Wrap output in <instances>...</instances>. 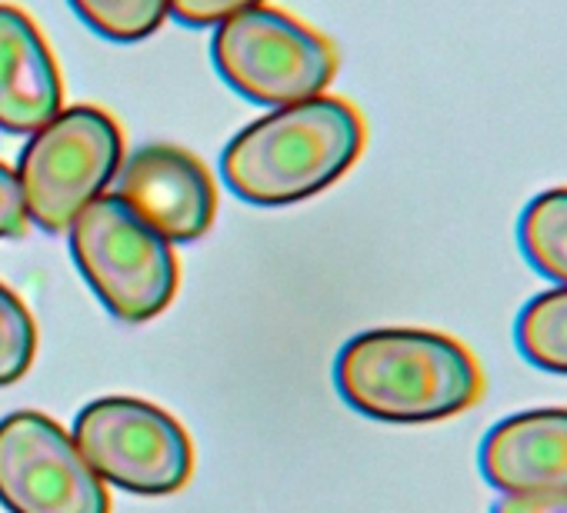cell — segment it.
<instances>
[{
  "label": "cell",
  "instance_id": "52a82bcc",
  "mask_svg": "<svg viewBox=\"0 0 567 513\" xmlns=\"http://www.w3.org/2000/svg\"><path fill=\"white\" fill-rule=\"evenodd\" d=\"M0 503L11 513H111L104 480L48 413L0 420Z\"/></svg>",
  "mask_w": 567,
  "mask_h": 513
},
{
  "label": "cell",
  "instance_id": "5b68a950",
  "mask_svg": "<svg viewBox=\"0 0 567 513\" xmlns=\"http://www.w3.org/2000/svg\"><path fill=\"white\" fill-rule=\"evenodd\" d=\"M210 54L237 94L267 107L321 97L338 74L328 38L264 4L220 21Z\"/></svg>",
  "mask_w": 567,
  "mask_h": 513
},
{
  "label": "cell",
  "instance_id": "9a60e30c",
  "mask_svg": "<svg viewBox=\"0 0 567 513\" xmlns=\"http://www.w3.org/2000/svg\"><path fill=\"white\" fill-rule=\"evenodd\" d=\"M260 4L264 0H167L171 18H177L181 24H190V28H210V24H220L234 14L260 8Z\"/></svg>",
  "mask_w": 567,
  "mask_h": 513
},
{
  "label": "cell",
  "instance_id": "4fadbf2b",
  "mask_svg": "<svg viewBox=\"0 0 567 513\" xmlns=\"http://www.w3.org/2000/svg\"><path fill=\"white\" fill-rule=\"evenodd\" d=\"M71 8L91 31L117 44L157 34L171 14L167 0H71Z\"/></svg>",
  "mask_w": 567,
  "mask_h": 513
},
{
  "label": "cell",
  "instance_id": "3957f363",
  "mask_svg": "<svg viewBox=\"0 0 567 513\" xmlns=\"http://www.w3.org/2000/svg\"><path fill=\"white\" fill-rule=\"evenodd\" d=\"M68 230L81 274L114 317L141 324L174 301L177 261L171 240L147 227L117 193H101Z\"/></svg>",
  "mask_w": 567,
  "mask_h": 513
},
{
  "label": "cell",
  "instance_id": "8fae6325",
  "mask_svg": "<svg viewBox=\"0 0 567 513\" xmlns=\"http://www.w3.org/2000/svg\"><path fill=\"white\" fill-rule=\"evenodd\" d=\"M517 240L540 278L567 287V187H550L524 207Z\"/></svg>",
  "mask_w": 567,
  "mask_h": 513
},
{
  "label": "cell",
  "instance_id": "5bb4252c",
  "mask_svg": "<svg viewBox=\"0 0 567 513\" xmlns=\"http://www.w3.org/2000/svg\"><path fill=\"white\" fill-rule=\"evenodd\" d=\"M34 350H38V327L31 311L21 304L14 291L0 284V387L18 384L31 370Z\"/></svg>",
  "mask_w": 567,
  "mask_h": 513
},
{
  "label": "cell",
  "instance_id": "6da1fadb",
  "mask_svg": "<svg viewBox=\"0 0 567 513\" xmlns=\"http://www.w3.org/2000/svg\"><path fill=\"white\" fill-rule=\"evenodd\" d=\"M341 400L384 423H434L484 394L477 357L441 331L381 327L351 337L334 360Z\"/></svg>",
  "mask_w": 567,
  "mask_h": 513
},
{
  "label": "cell",
  "instance_id": "2e32d148",
  "mask_svg": "<svg viewBox=\"0 0 567 513\" xmlns=\"http://www.w3.org/2000/svg\"><path fill=\"white\" fill-rule=\"evenodd\" d=\"M28 207H24V190L18 174L0 164V237H21L28 233Z\"/></svg>",
  "mask_w": 567,
  "mask_h": 513
},
{
  "label": "cell",
  "instance_id": "277c9868",
  "mask_svg": "<svg viewBox=\"0 0 567 513\" xmlns=\"http://www.w3.org/2000/svg\"><path fill=\"white\" fill-rule=\"evenodd\" d=\"M124 137L117 121L101 107H68L21 150L18 180L31 223L48 233L68 230L117 177Z\"/></svg>",
  "mask_w": 567,
  "mask_h": 513
},
{
  "label": "cell",
  "instance_id": "ba28073f",
  "mask_svg": "<svg viewBox=\"0 0 567 513\" xmlns=\"http://www.w3.org/2000/svg\"><path fill=\"white\" fill-rule=\"evenodd\" d=\"M117 197L171 243L204 237L217 213V190L207 167L167 144H147L121 164Z\"/></svg>",
  "mask_w": 567,
  "mask_h": 513
},
{
  "label": "cell",
  "instance_id": "7a4b0ae2",
  "mask_svg": "<svg viewBox=\"0 0 567 513\" xmlns=\"http://www.w3.org/2000/svg\"><path fill=\"white\" fill-rule=\"evenodd\" d=\"M364 150V121L341 97L277 107L244 127L220 157L227 187L257 207L308 200L344 177Z\"/></svg>",
  "mask_w": 567,
  "mask_h": 513
},
{
  "label": "cell",
  "instance_id": "7c38bea8",
  "mask_svg": "<svg viewBox=\"0 0 567 513\" xmlns=\"http://www.w3.org/2000/svg\"><path fill=\"white\" fill-rule=\"evenodd\" d=\"M514 341L527 364L567 377V287H550L524 304Z\"/></svg>",
  "mask_w": 567,
  "mask_h": 513
},
{
  "label": "cell",
  "instance_id": "e0dca14e",
  "mask_svg": "<svg viewBox=\"0 0 567 513\" xmlns=\"http://www.w3.org/2000/svg\"><path fill=\"white\" fill-rule=\"evenodd\" d=\"M491 513H567V490L550 493H501Z\"/></svg>",
  "mask_w": 567,
  "mask_h": 513
},
{
  "label": "cell",
  "instance_id": "8992f818",
  "mask_svg": "<svg viewBox=\"0 0 567 513\" xmlns=\"http://www.w3.org/2000/svg\"><path fill=\"white\" fill-rule=\"evenodd\" d=\"M71 437L104 483L141 496L177 493L194 473L187 430L147 400H94L78 413Z\"/></svg>",
  "mask_w": 567,
  "mask_h": 513
},
{
  "label": "cell",
  "instance_id": "9c48e42d",
  "mask_svg": "<svg viewBox=\"0 0 567 513\" xmlns=\"http://www.w3.org/2000/svg\"><path fill=\"white\" fill-rule=\"evenodd\" d=\"M477 467L497 493L567 490V407L504 417L484 433Z\"/></svg>",
  "mask_w": 567,
  "mask_h": 513
},
{
  "label": "cell",
  "instance_id": "30bf717a",
  "mask_svg": "<svg viewBox=\"0 0 567 513\" xmlns=\"http://www.w3.org/2000/svg\"><path fill=\"white\" fill-rule=\"evenodd\" d=\"M61 104L64 84L48 41L24 11L0 4V130L34 134Z\"/></svg>",
  "mask_w": 567,
  "mask_h": 513
}]
</instances>
